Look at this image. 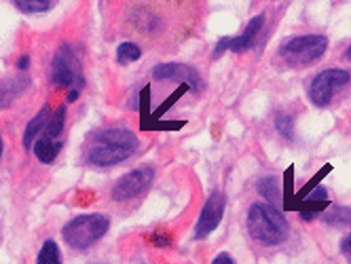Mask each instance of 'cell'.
Segmentation results:
<instances>
[{
    "mask_svg": "<svg viewBox=\"0 0 351 264\" xmlns=\"http://www.w3.org/2000/svg\"><path fill=\"white\" fill-rule=\"evenodd\" d=\"M328 49V38L326 36H298L288 40L282 49H280V57L294 68H303L315 60H319L324 55V51Z\"/></svg>",
    "mask_w": 351,
    "mask_h": 264,
    "instance_id": "5",
    "label": "cell"
},
{
    "mask_svg": "<svg viewBox=\"0 0 351 264\" xmlns=\"http://www.w3.org/2000/svg\"><path fill=\"white\" fill-rule=\"evenodd\" d=\"M189 89H191V87H189L186 83H184V85H180L178 89H176V91H173V93L169 95V98H167V102H165V104H163V106H161V108H159L157 112H155V116H163V114H165V112H167V110H169V108H171L173 104H176V102H178V100L182 98V95H184V93H186Z\"/></svg>",
    "mask_w": 351,
    "mask_h": 264,
    "instance_id": "21",
    "label": "cell"
},
{
    "mask_svg": "<svg viewBox=\"0 0 351 264\" xmlns=\"http://www.w3.org/2000/svg\"><path fill=\"white\" fill-rule=\"evenodd\" d=\"M258 193H261V197L265 199V201H269V203H282V188H280V182L275 180V178H263V180H258Z\"/></svg>",
    "mask_w": 351,
    "mask_h": 264,
    "instance_id": "15",
    "label": "cell"
},
{
    "mask_svg": "<svg viewBox=\"0 0 351 264\" xmlns=\"http://www.w3.org/2000/svg\"><path fill=\"white\" fill-rule=\"evenodd\" d=\"M349 83V72L347 70H324L311 81L309 87V98L315 106H328L335 95Z\"/></svg>",
    "mask_w": 351,
    "mask_h": 264,
    "instance_id": "6",
    "label": "cell"
},
{
    "mask_svg": "<svg viewBox=\"0 0 351 264\" xmlns=\"http://www.w3.org/2000/svg\"><path fill=\"white\" fill-rule=\"evenodd\" d=\"M64 121H66V108L62 106V108H58V112H53L51 116H49V121H47L45 129L40 131V135L58 140L62 129H64Z\"/></svg>",
    "mask_w": 351,
    "mask_h": 264,
    "instance_id": "16",
    "label": "cell"
},
{
    "mask_svg": "<svg viewBox=\"0 0 351 264\" xmlns=\"http://www.w3.org/2000/svg\"><path fill=\"white\" fill-rule=\"evenodd\" d=\"M32 148H34V155L40 163H53L58 153H60V142L51 140V137H45V135H38Z\"/></svg>",
    "mask_w": 351,
    "mask_h": 264,
    "instance_id": "13",
    "label": "cell"
},
{
    "mask_svg": "<svg viewBox=\"0 0 351 264\" xmlns=\"http://www.w3.org/2000/svg\"><path fill=\"white\" fill-rule=\"evenodd\" d=\"M3 150H5V146H3V135H0V157H3Z\"/></svg>",
    "mask_w": 351,
    "mask_h": 264,
    "instance_id": "28",
    "label": "cell"
},
{
    "mask_svg": "<svg viewBox=\"0 0 351 264\" xmlns=\"http://www.w3.org/2000/svg\"><path fill=\"white\" fill-rule=\"evenodd\" d=\"M26 87H28V79L23 77H13L5 83H0V108H7Z\"/></svg>",
    "mask_w": 351,
    "mask_h": 264,
    "instance_id": "12",
    "label": "cell"
},
{
    "mask_svg": "<svg viewBox=\"0 0 351 264\" xmlns=\"http://www.w3.org/2000/svg\"><path fill=\"white\" fill-rule=\"evenodd\" d=\"M47 121H49V106H45V108L32 118V121L28 123L26 131H23V146H26V148H32V146H34V142H36V137L40 135V131L45 129Z\"/></svg>",
    "mask_w": 351,
    "mask_h": 264,
    "instance_id": "14",
    "label": "cell"
},
{
    "mask_svg": "<svg viewBox=\"0 0 351 264\" xmlns=\"http://www.w3.org/2000/svg\"><path fill=\"white\" fill-rule=\"evenodd\" d=\"M23 13H45L53 7V0H15Z\"/></svg>",
    "mask_w": 351,
    "mask_h": 264,
    "instance_id": "20",
    "label": "cell"
},
{
    "mask_svg": "<svg viewBox=\"0 0 351 264\" xmlns=\"http://www.w3.org/2000/svg\"><path fill=\"white\" fill-rule=\"evenodd\" d=\"M38 264H62V256H60V248L56 241H45V246L40 248V254L36 258Z\"/></svg>",
    "mask_w": 351,
    "mask_h": 264,
    "instance_id": "18",
    "label": "cell"
},
{
    "mask_svg": "<svg viewBox=\"0 0 351 264\" xmlns=\"http://www.w3.org/2000/svg\"><path fill=\"white\" fill-rule=\"evenodd\" d=\"M275 127H278L284 135L292 137V118L290 116H278V121H275Z\"/></svg>",
    "mask_w": 351,
    "mask_h": 264,
    "instance_id": "23",
    "label": "cell"
},
{
    "mask_svg": "<svg viewBox=\"0 0 351 264\" xmlns=\"http://www.w3.org/2000/svg\"><path fill=\"white\" fill-rule=\"evenodd\" d=\"M247 230L254 241L263 246H280L288 239L290 224L275 205L256 203L247 213Z\"/></svg>",
    "mask_w": 351,
    "mask_h": 264,
    "instance_id": "2",
    "label": "cell"
},
{
    "mask_svg": "<svg viewBox=\"0 0 351 264\" xmlns=\"http://www.w3.org/2000/svg\"><path fill=\"white\" fill-rule=\"evenodd\" d=\"M138 148V137L128 129H104L93 135V146L89 148V163L97 167L117 165L130 159Z\"/></svg>",
    "mask_w": 351,
    "mask_h": 264,
    "instance_id": "1",
    "label": "cell"
},
{
    "mask_svg": "<svg viewBox=\"0 0 351 264\" xmlns=\"http://www.w3.org/2000/svg\"><path fill=\"white\" fill-rule=\"evenodd\" d=\"M142 57V49L136 42H121L117 49V62L119 64H130V62H138Z\"/></svg>",
    "mask_w": 351,
    "mask_h": 264,
    "instance_id": "17",
    "label": "cell"
},
{
    "mask_svg": "<svg viewBox=\"0 0 351 264\" xmlns=\"http://www.w3.org/2000/svg\"><path fill=\"white\" fill-rule=\"evenodd\" d=\"M28 64H30V57H28V55H23V57H19L17 68H19V70H28Z\"/></svg>",
    "mask_w": 351,
    "mask_h": 264,
    "instance_id": "27",
    "label": "cell"
},
{
    "mask_svg": "<svg viewBox=\"0 0 351 264\" xmlns=\"http://www.w3.org/2000/svg\"><path fill=\"white\" fill-rule=\"evenodd\" d=\"M305 201H307V207L300 209V215H303V220H313L315 215L328 205V193H326L324 186H317Z\"/></svg>",
    "mask_w": 351,
    "mask_h": 264,
    "instance_id": "11",
    "label": "cell"
},
{
    "mask_svg": "<svg viewBox=\"0 0 351 264\" xmlns=\"http://www.w3.org/2000/svg\"><path fill=\"white\" fill-rule=\"evenodd\" d=\"M341 252L351 260V233L343 239V241H341Z\"/></svg>",
    "mask_w": 351,
    "mask_h": 264,
    "instance_id": "24",
    "label": "cell"
},
{
    "mask_svg": "<svg viewBox=\"0 0 351 264\" xmlns=\"http://www.w3.org/2000/svg\"><path fill=\"white\" fill-rule=\"evenodd\" d=\"M153 77L157 81H165V79H182L189 87L199 89L202 87V79H199L197 70L191 66H182V64H161L153 70Z\"/></svg>",
    "mask_w": 351,
    "mask_h": 264,
    "instance_id": "9",
    "label": "cell"
},
{
    "mask_svg": "<svg viewBox=\"0 0 351 264\" xmlns=\"http://www.w3.org/2000/svg\"><path fill=\"white\" fill-rule=\"evenodd\" d=\"M153 180H155L153 167H140V170H134L117 182V186L112 190V199L123 203L134 197H140L144 190H148V186L153 184Z\"/></svg>",
    "mask_w": 351,
    "mask_h": 264,
    "instance_id": "7",
    "label": "cell"
},
{
    "mask_svg": "<svg viewBox=\"0 0 351 264\" xmlns=\"http://www.w3.org/2000/svg\"><path fill=\"white\" fill-rule=\"evenodd\" d=\"M324 220L335 226H343V224H351V209L349 207H332L330 211H326Z\"/></svg>",
    "mask_w": 351,
    "mask_h": 264,
    "instance_id": "19",
    "label": "cell"
},
{
    "mask_svg": "<svg viewBox=\"0 0 351 264\" xmlns=\"http://www.w3.org/2000/svg\"><path fill=\"white\" fill-rule=\"evenodd\" d=\"M108 228H110V220L102 213L79 215V218H74L64 226V239L74 250H87L95 241H99L108 233Z\"/></svg>",
    "mask_w": 351,
    "mask_h": 264,
    "instance_id": "3",
    "label": "cell"
},
{
    "mask_svg": "<svg viewBox=\"0 0 351 264\" xmlns=\"http://www.w3.org/2000/svg\"><path fill=\"white\" fill-rule=\"evenodd\" d=\"M212 264H235V262H233V258H231L229 254H220V256L214 258Z\"/></svg>",
    "mask_w": 351,
    "mask_h": 264,
    "instance_id": "26",
    "label": "cell"
},
{
    "mask_svg": "<svg viewBox=\"0 0 351 264\" xmlns=\"http://www.w3.org/2000/svg\"><path fill=\"white\" fill-rule=\"evenodd\" d=\"M150 241L157 248H169L171 246V237L163 230H157V233H150Z\"/></svg>",
    "mask_w": 351,
    "mask_h": 264,
    "instance_id": "22",
    "label": "cell"
},
{
    "mask_svg": "<svg viewBox=\"0 0 351 264\" xmlns=\"http://www.w3.org/2000/svg\"><path fill=\"white\" fill-rule=\"evenodd\" d=\"M263 26H265V15H256V17L245 26L243 34H239V36H235V38H229V49L235 51V53L247 51L250 47L254 44V40H256L258 32L263 30Z\"/></svg>",
    "mask_w": 351,
    "mask_h": 264,
    "instance_id": "10",
    "label": "cell"
},
{
    "mask_svg": "<svg viewBox=\"0 0 351 264\" xmlns=\"http://www.w3.org/2000/svg\"><path fill=\"white\" fill-rule=\"evenodd\" d=\"M51 81L56 87L70 89L68 102H74L79 98V89L83 87V66L72 47H62L53 57L51 68Z\"/></svg>",
    "mask_w": 351,
    "mask_h": 264,
    "instance_id": "4",
    "label": "cell"
},
{
    "mask_svg": "<svg viewBox=\"0 0 351 264\" xmlns=\"http://www.w3.org/2000/svg\"><path fill=\"white\" fill-rule=\"evenodd\" d=\"M224 203H227V199H224L222 193H214L208 203L204 205V211L202 215H199V220H197V228H195V235L199 239H204L208 237L222 220V213H224Z\"/></svg>",
    "mask_w": 351,
    "mask_h": 264,
    "instance_id": "8",
    "label": "cell"
},
{
    "mask_svg": "<svg viewBox=\"0 0 351 264\" xmlns=\"http://www.w3.org/2000/svg\"><path fill=\"white\" fill-rule=\"evenodd\" d=\"M347 60H351V47H349V51H347Z\"/></svg>",
    "mask_w": 351,
    "mask_h": 264,
    "instance_id": "29",
    "label": "cell"
},
{
    "mask_svg": "<svg viewBox=\"0 0 351 264\" xmlns=\"http://www.w3.org/2000/svg\"><path fill=\"white\" fill-rule=\"evenodd\" d=\"M229 49V38H222L218 44H216V51H214V57H220L224 51H227Z\"/></svg>",
    "mask_w": 351,
    "mask_h": 264,
    "instance_id": "25",
    "label": "cell"
}]
</instances>
